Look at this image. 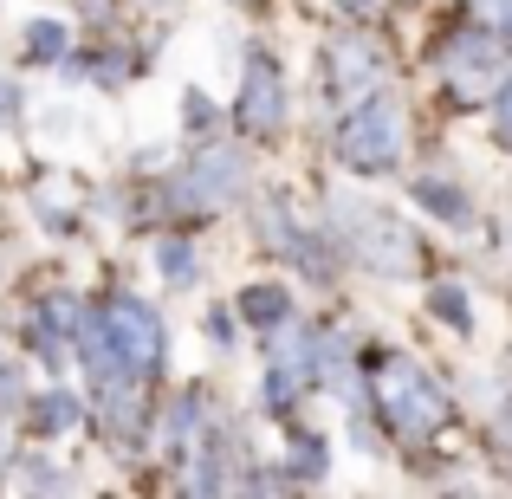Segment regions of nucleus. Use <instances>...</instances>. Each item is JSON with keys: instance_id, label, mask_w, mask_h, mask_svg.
<instances>
[{"instance_id": "obj_17", "label": "nucleus", "mask_w": 512, "mask_h": 499, "mask_svg": "<svg viewBox=\"0 0 512 499\" xmlns=\"http://www.w3.org/2000/svg\"><path fill=\"white\" fill-rule=\"evenodd\" d=\"M344 13H383V0H338Z\"/></svg>"}, {"instance_id": "obj_14", "label": "nucleus", "mask_w": 512, "mask_h": 499, "mask_svg": "<svg viewBox=\"0 0 512 499\" xmlns=\"http://www.w3.org/2000/svg\"><path fill=\"white\" fill-rule=\"evenodd\" d=\"M292 467H299V474H325V448H318V441H299V448H292Z\"/></svg>"}, {"instance_id": "obj_10", "label": "nucleus", "mask_w": 512, "mask_h": 499, "mask_svg": "<svg viewBox=\"0 0 512 499\" xmlns=\"http://www.w3.org/2000/svg\"><path fill=\"white\" fill-rule=\"evenodd\" d=\"M26 52H33V59H59L65 52V26L59 20H33L26 26Z\"/></svg>"}, {"instance_id": "obj_3", "label": "nucleus", "mask_w": 512, "mask_h": 499, "mask_svg": "<svg viewBox=\"0 0 512 499\" xmlns=\"http://www.w3.org/2000/svg\"><path fill=\"white\" fill-rule=\"evenodd\" d=\"M402 137H409L402 104L396 98H363L357 111L344 117V130H338V156L350 169H389L402 156Z\"/></svg>"}, {"instance_id": "obj_1", "label": "nucleus", "mask_w": 512, "mask_h": 499, "mask_svg": "<svg viewBox=\"0 0 512 499\" xmlns=\"http://www.w3.org/2000/svg\"><path fill=\"white\" fill-rule=\"evenodd\" d=\"M338 234H344L350 260L383 273V279L415 273V260H422V247H415V234L402 227V214L376 208V201H338Z\"/></svg>"}, {"instance_id": "obj_11", "label": "nucleus", "mask_w": 512, "mask_h": 499, "mask_svg": "<svg viewBox=\"0 0 512 499\" xmlns=\"http://www.w3.org/2000/svg\"><path fill=\"white\" fill-rule=\"evenodd\" d=\"M39 409H46V415H39V428H46V435H59V428H72V422H78V402L65 396V389H52Z\"/></svg>"}, {"instance_id": "obj_7", "label": "nucleus", "mask_w": 512, "mask_h": 499, "mask_svg": "<svg viewBox=\"0 0 512 499\" xmlns=\"http://www.w3.org/2000/svg\"><path fill=\"white\" fill-rule=\"evenodd\" d=\"M376 78H383V59H376L363 39H338V46H331V85H338V91L363 98Z\"/></svg>"}, {"instance_id": "obj_16", "label": "nucleus", "mask_w": 512, "mask_h": 499, "mask_svg": "<svg viewBox=\"0 0 512 499\" xmlns=\"http://www.w3.org/2000/svg\"><path fill=\"white\" fill-rule=\"evenodd\" d=\"M487 13H493V20H500L506 33H512V0H487Z\"/></svg>"}, {"instance_id": "obj_4", "label": "nucleus", "mask_w": 512, "mask_h": 499, "mask_svg": "<svg viewBox=\"0 0 512 499\" xmlns=\"http://www.w3.org/2000/svg\"><path fill=\"white\" fill-rule=\"evenodd\" d=\"M240 124H247L253 137L286 124V78H279V65L266 59V52H253L247 78H240Z\"/></svg>"}, {"instance_id": "obj_8", "label": "nucleus", "mask_w": 512, "mask_h": 499, "mask_svg": "<svg viewBox=\"0 0 512 499\" xmlns=\"http://www.w3.org/2000/svg\"><path fill=\"white\" fill-rule=\"evenodd\" d=\"M286 292L279 286H247L240 292V318H247V325H286Z\"/></svg>"}, {"instance_id": "obj_18", "label": "nucleus", "mask_w": 512, "mask_h": 499, "mask_svg": "<svg viewBox=\"0 0 512 499\" xmlns=\"http://www.w3.org/2000/svg\"><path fill=\"white\" fill-rule=\"evenodd\" d=\"M0 117H13V85H0Z\"/></svg>"}, {"instance_id": "obj_12", "label": "nucleus", "mask_w": 512, "mask_h": 499, "mask_svg": "<svg viewBox=\"0 0 512 499\" xmlns=\"http://www.w3.org/2000/svg\"><path fill=\"white\" fill-rule=\"evenodd\" d=\"M435 312L448 318L454 331H467V325H474V318H467V292H461V286H435Z\"/></svg>"}, {"instance_id": "obj_13", "label": "nucleus", "mask_w": 512, "mask_h": 499, "mask_svg": "<svg viewBox=\"0 0 512 499\" xmlns=\"http://www.w3.org/2000/svg\"><path fill=\"white\" fill-rule=\"evenodd\" d=\"M156 253H163V273L175 279V286H188V279H195V260H188V247H182V240H163Z\"/></svg>"}, {"instance_id": "obj_15", "label": "nucleus", "mask_w": 512, "mask_h": 499, "mask_svg": "<svg viewBox=\"0 0 512 499\" xmlns=\"http://www.w3.org/2000/svg\"><path fill=\"white\" fill-rule=\"evenodd\" d=\"M493 98H500V137L512 143V72L500 78V85H493Z\"/></svg>"}, {"instance_id": "obj_5", "label": "nucleus", "mask_w": 512, "mask_h": 499, "mask_svg": "<svg viewBox=\"0 0 512 499\" xmlns=\"http://www.w3.org/2000/svg\"><path fill=\"white\" fill-rule=\"evenodd\" d=\"M240 175H247V163H240L234 150H208L201 169H188L182 182H175V201H182V208H221V201H234Z\"/></svg>"}, {"instance_id": "obj_2", "label": "nucleus", "mask_w": 512, "mask_h": 499, "mask_svg": "<svg viewBox=\"0 0 512 499\" xmlns=\"http://www.w3.org/2000/svg\"><path fill=\"white\" fill-rule=\"evenodd\" d=\"M376 409L389 415L402 441H428L441 422H448V396L422 376V363L409 357H383L376 363Z\"/></svg>"}, {"instance_id": "obj_9", "label": "nucleus", "mask_w": 512, "mask_h": 499, "mask_svg": "<svg viewBox=\"0 0 512 499\" xmlns=\"http://www.w3.org/2000/svg\"><path fill=\"white\" fill-rule=\"evenodd\" d=\"M415 195L428 201V214H441V221H454V227H467V221H474V208H467V195H461V188H448V182H422Z\"/></svg>"}, {"instance_id": "obj_6", "label": "nucleus", "mask_w": 512, "mask_h": 499, "mask_svg": "<svg viewBox=\"0 0 512 499\" xmlns=\"http://www.w3.org/2000/svg\"><path fill=\"white\" fill-rule=\"evenodd\" d=\"M448 78H454V91H461V98H487L493 78H500V46H493L487 33L454 39V46H448Z\"/></svg>"}]
</instances>
